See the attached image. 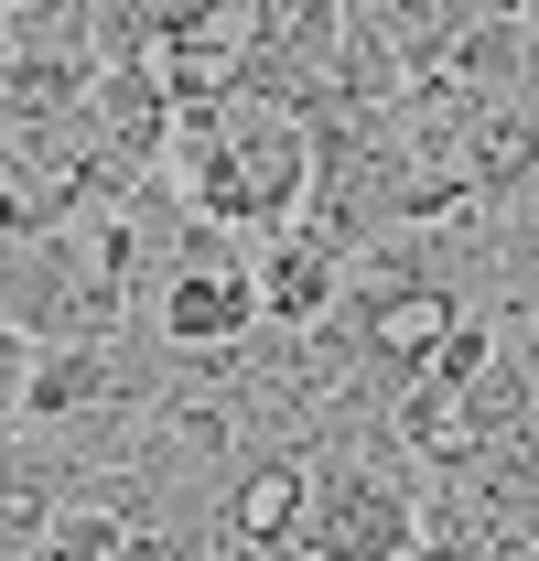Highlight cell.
I'll return each mask as SVG.
<instances>
[{
    "label": "cell",
    "mask_w": 539,
    "mask_h": 561,
    "mask_svg": "<svg viewBox=\"0 0 539 561\" xmlns=\"http://www.w3.org/2000/svg\"><path fill=\"white\" fill-rule=\"evenodd\" d=\"M173 151H184V173H195L205 227H260V238H280V227L313 216V173H324L313 119H291V108H270V98L195 108Z\"/></svg>",
    "instance_id": "6da1fadb"
},
{
    "label": "cell",
    "mask_w": 539,
    "mask_h": 561,
    "mask_svg": "<svg viewBox=\"0 0 539 561\" xmlns=\"http://www.w3.org/2000/svg\"><path fill=\"white\" fill-rule=\"evenodd\" d=\"M151 335L184 356H249L270 335V302H260V271L227 249V238H184L162 271H151Z\"/></svg>",
    "instance_id": "7a4b0ae2"
},
{
    "label": "cell",
    "mask_w": 539,
    "mask_h": 561,
    "mask_svg": "<svg viewBox=\"0 0 539 561\" xmlns=\"http://www.w3.org/2000/svg\"><path fill=\"white\" fill-rule=\"evenodd\" d=\"M421 486L400 465L367 454H324L313 465V518H302V561H410L421 551Z\"/></svg>",
    "instance_id": "3957f363"
},
{
    "label": "cell",
    "mask_w": 539,
    "mask_h": 561,
    "mask_svg": "<svg viewBox=\"0 0 539 561\" xmlns=\"http://www.w3.org/2000/svg\"><path fill=\"white\" fill-rule=\"evenodd\" d=\"M55 227H76V184L55 173V151L22 130H0V260L11 249H33V238H55Z\"/></svg>",
    "instance_id": "277c9868"
},
{
    "label": "cell",
    "mask_w": 539,
    "mask_h": 561,
    "mask_svg": "<svg viewBox=\"0 0 539 561\" xmlns=\"http://www.w3.org/2000/svg\"><path fill=\"white\" fill-rule=\"evenodd\" d=\"M485 238H496L507 302H529V291H539V173L518 184V195H496V206H485Z\"/></svg>",
    "instance_id": "5b68a950"
},
{
    "label": "cell",
    "mask_w": 539,
    "mask_h": 561,
    "mask_svg": "<svg viewBox=\"0 0 539 561\" xmlns=\"http://www.w3.org/2000/svg\"><path fill=\"white\" fill-rule=\"evenodd\" d=\"M465 11H474V22H529L539 0H465Z\"/></svg>",
    "instance_id": "8992f818"
},
{
    "label": "cell",
    "mask_w": 539,
    "mask_h": 561,
    "mask_svg": "<svg viewBox=\"0 0 539 561\" xmlns=\"http://www.w3.org/2000/svg\"><path fill=\"white\" fill-rule=\"evenodd\" d=\"M529 324H539V291H529Z\"/></svg>",
    "instance_id": "52a82bcc"
}]
</instances>
